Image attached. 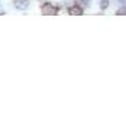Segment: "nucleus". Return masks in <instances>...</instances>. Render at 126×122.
Segmentation results:
<instances>
[{"instance_id":"f257e3e1","label":"nucleus","mask_w":126,"mask_h":122,"mask_svg":"<svg viewBox=\"0 0 126 122\" xmlns=\"http://www.w3.org/2000/svg\"><path fill=\"white\" fill-rule=\"evenodd\" d=\"M41 12H43V14H46V16H52V14L57 13V7L50 4V3H47V4H44V6L41 7Z\"/></svg>"},{"instance_id":"f03ea898","label":"nucleus","mask_w":126,"mask_h":122,"mask_svg":"<svg viewBox=\"0 0 126 122\" xmlns=\"http://www.w3.org/2000/svg\"><path fill=\"white\" fill-rule=\"evenodd\" d=\"M14 7L17 10H26L29 7V1L27 0H14Z\"/></svg>"},{"instance_id":"7ed1b4c3","label":"nucleus","mask_w":126,"mask_h":122,"mask_svg":"<svg viewBox=\"0 0 126 122\" xmlns=\"http://www.w3.org/2000/svg\"><path fill=\"white\" fill-rule=\"evenodd\" d=\"M68 13H69V14H72V16H79V14H82V9H81V7L77 4V6L69 7Z\"/></svg>"},{"instance_id":"20e7f679","label":"nucleus","mask_w":126,"mask_h":122,"mask_svg":"<svg viewBox=\"0 0 126 122\" xmlns=\"http://www.w3.org/2000/svg\"><path fill=\"white\" fill-rule=\"evenodd\" d=\"M77 3H78L79 6H82V7L89 6V0H77Z\"/></svg>"},{"instance_id":"39448f33","label":"nucleus","mask_w":126,"mask_h":122,"mask_svg":"<svg viewBox=\"0 0 126 122\" xmlns=\"http://www.w3.org/2000/svg\"><path fill=\"white\" fill-rule=\"evenodd\" d=\"M99 6L102 7V9H106L108 7V0H101L99 1Z\"/></svg>"},{"instance_id":"423d86ee","label":"nucleus","mask_w":126,"mask_h":122,"mask_svg":"<svg viewBox=\"0 0 126 122\" xmlns=\"http://www.w3.org/2000/svg\"><path fill=\"white\" fill-rule=\"evenodd\" d=\"M118 14H126V7H125V9H120V10H118Z\"/></svg>"},{"instance_id":"0eeeda50","label":"nucleus","mask_w":126,"mask_h":122,"mask_svg":"<svg viewBox=\"0 0 126 122\" xmlns=\"http://www.w3.org/2000/svg\"><path fill=\"white\" fill-rule=\"evenodd\" d=\"M116 1H119V4L122 6H126V0H116Z\"/></svg>"},{"instance_id":"6e6552de","label":"nucleus","mask_w":126,"mask_h":122,"mask_svg":"<svg viewBox=\"0 0 126 122\" xmlns=\"http://www.w3.org/2000/svg\"><path fill=\"white\" fill-rule=\"evenodd\" d=\"M0 7H1V6H0Z\"/></svg>"}]
</instances>
